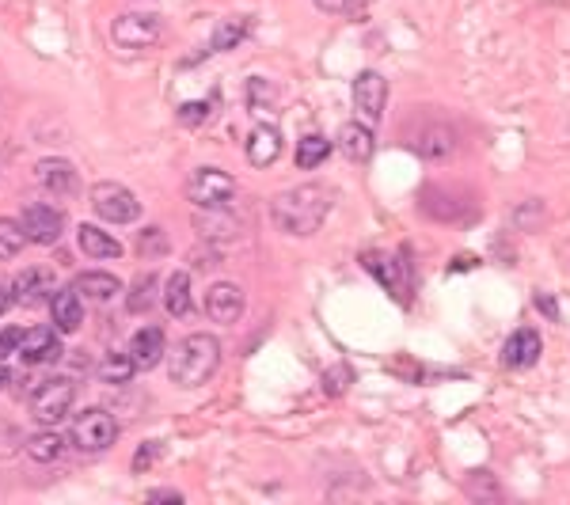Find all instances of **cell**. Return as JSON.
<instances>
[{"label": "cell", "instance_id": "1", "mask_svg": "<svg viewBox=\"0 0 570 505\" xmlns=\"http://www.w3.org/2000/svg\"><path fill=\"white\" fill-rule=\"evenodd\" d=\"M331 206H335V190L323 183H304V187L282 190L270 202V221L282 228L285 236H312L327 221Z\"/></svg>", "mask_w": 570, "mask_h": 505}, {"label": "cell", "instance_id": "2", "mask_svg": "<svg viewBox=\"0 0 570 505\" xmlns=\"http://www.w3.org/2000/svg\"><path fill=\"white\" fill-rule=\"evenodd\" d=\"M221 365V342L213 335H187L168 357V376L179 388H198Z\"/></svg>", "mask_w": 570, "mask_h": 505}, {"label": "cell", "instance_id": "3", "mask_svg": "<svg viewBox=\"0 0 570 505\" xmlns=\"http://www.w3.org/2000/svg\"><path fill=\"white\" fill-rule=\"evenodd\" d=\"M187 198L194 202L198 209H228L232 206V198H236V179L221 168H198L190 171L187 179Z\"/></svg>", "mask_w": 570, "mask_h": 505}, {"label": "cell", "instance_id": "4", "mask_svg": "<svg viewBox=\"0 0 570 505\" xmlns=\"http://www.w3.org/2000/svg\"><path fill=\"white\" fill-rule=\"evenodd\" d=\"M73 380H65V376H54V380H42L31 395V414H35L42 426H57L69 407H73Z\"/></svg>", "mask_w": 570, "mask_h": 505}, {"label": "cell", "instance_id": "5", "mask_svg": "<svg viewBox=\"0 0 570 505\" xmlns=\"http://www.w3.org/2000/svg\"><path fill=\"white\" fill-rule=\"evenodd\" d=\"M92 209L107 225H130V221L141 217V202H137L122 183H95Z\"/></svg>", "mask_w": 570, "mask_h": 505}, {"label": "cell", "instance_id": "6", "mask_svg": "<svg viewBox=\"0 0 570 505\" xmlns=\"http://www.w3.org/2000/svg\"><path fill=\"white\" fill-rule=\"evenodd\" d=\"M114 437H118V422H114L107 411H84L76 418L73 426V445L80 452H103L114 445Z\"/></svg>", "mask_w": 570, "mask_h": 505}, {"label": "cell", "instance_id": "7", "mask_svg": "<svg viewBox=\"0 0 570 505\" xmlns=\"http://www.w3.org/2000/svg\"><path fill=\"white\" fill-rule=\"evenodd\" d=\"M23 232H27V244H38V247H50L61 240V228H65V213L54 206H46V202H31V206L23 209Z\"/></svg>", "mask_w": 570, "mask_h": 505}, {"label": "cell", "instance_id": "8", "mask_svg": "<svg viewBox=\"0 0 570 505\" xmlns=\"http://www.w3.org/2000/svg\"><path fill=\"white\" fill-rule=\"evenodd\" d=\"M111 38L122 50H149L160 42V16H118L111 27Z\"/></svg>", "mask_w": 570, "mask_h": 505}, {"label": "cell", "instance_id": "9", "mask_svg": "<svg viewBox=\"0 0 570 505\" xmlns=\"http://www.w3.org/2000/svg\"><path fill=\"white\" fill-rule=\"evenodd\" d=\"M384 103H388V80L377 69L358 73V80H354V107H358L361 122L377 126L380 114H384Z\"/></svg>", "mask_w": 570, "mask_h": 505}, {"label": "cell", "instance_id": "10", "mask_svg": "<svg viewBox=\"0 0 570 505\" xmlns=\"http://www.w3.org/2000/svg\"><path fill=\"white\" fill-rule=\"evenodd\" d=\"M361 262H365V270H369L399 304H407V289H411V285H407V262H396L392 255H380V251H365Z\"/></svg>", "mask_w": 570, "mask_h": 505}, {"label": "cell", "instance_id": "11", "mask_svg": "<svg viewBox=\"0 0 570 505\" xmlns=\"http://www.w3.org/2000/svg\"><path fill=\"white\" fill-rule=\"evenodd\" d=\"M65 354L61 350V342H57V331L54 327H31L27 335H23V342H19V361L23 365H50V361H57V357Z\"/></svg>", "mask_w": 570, "mask_h": 505}, {"label": "cell", "instance_id": "12", "mask_svg": "<svg viewBox=\"0 0 570 505\" xmlns=\"http://www.w3.org/2000/svg\"><path fill=\"white\" fill-rule=\"evenodd\" d=\"M206 316L213 323H236L244 316V289L232 281H217L206 293Z\"/></svg>", "mask_w": 570, "mask_h": 505}, {"label": "cell", "instance_id": "13", "mask_svg": "<svg viewBox=\"0 0 570 505\" xmlns=\"http://www.w3.org/2000/svg\"><path fill=\"white\" fill-rule=\"evenodd\" d=\"M540 350H544L540 331L521 327V331H513L510 342L502 346V365H506V369H529V365H536V361H540Z\"/></svg>", "mask_w": 570, "mask_h": 505}, {"label": "cell", "instance_id": "14", "mask_svg": "<svg viewBox=\"0 0 570 505\" xmlns=\"http://www.w3.org/2000/svg\"><path fill=\"white\" fill-rule=\"evenodd\" d=\"M12 289H16L19 304L35 308L42 300H54V274H50L46 266H31V270H23V274L12 281Z\"/></svg>", "mask_w": 570, "mask_h": 505}, {"label": "cell", "instance_id": "15", "mask_svg": "<svg viewBox=\"0 0 570 505\" xmlns=\"http://www.w3.org/2000/svg\"><path fill=\"white\" fill-rule=\"evenodd\" d=\"M247 160H251V168H270L278 156H282V133L274 130V126H255V130L247 133Z\"/></svg>", "mask_w": 570, "mask_h": 505}, {"label": "cell", "instance_id": "16", "mask_svg": "<svg viewBox=\"0 0 570 505\" xmlns=\"http://www.w3.org/2000/svg\"><path fill=\"white\" fill-rule=\"evenodd\" d=\"M339 149L346 152V160H354V164H365L369 156H373V126L369 122H346L339 130Z\"/></svg>", "mask_w": 570, "mask_h": 505}, {"label": "cell", "instance_id": "17", "mask_svg": "<svg viewBox=\"0 0 570 505\" xmlns=\"http://www.w3.org/2000/svg\"><path fill=\"white\" fill-rule=\"evenodd\" d=\"M35 179L42 190H50V194H69L76 190V171L69 160H42L35 168Z\"/></svg>", "mask_w": 570, "mask_h": 505}, {"label": "cell", "instance_id": "18", "mask_svg": "<svg viewBox=\"0 0 570 505\" xmlns=\"http://www.w3.org/2000/svg\"><path fill=\"white\" fill-rule=\"evenodd\" d=\"M76 293H84V300H95V304H107L122 293V281L114 278V274H103V270H88V274H80L73 281Z\"/></svg>", "mask_w": 570, "mask_h": 505}, {"label": "cell", "instance_id": "19", "mask_svg": "<svg viewBox=\"0 0 570 505\" xmlns=\"http://www.w3.org/2000/svg\"><path fill=\"white\" fill-rule=\"evenodd\" d=\"M76 244H80L84 255H92V259H118V255H122V244L114 240L111 232H103V228H95V225L76 228Z\"/></svg>", "mask_w": 570, "mask_h": 505}, {"label": "cell", "instance_id": "20", "mask_svg": "<svg viewBox=\"0 0 570 505\" xmlns=\"http://www.w3.org/2000/svg\"><path fill=\"white\" fill-rule=\"evenodd\" d=\"M130 357L137 361V369H152L164 357V331L160 327H141L130 342Z\"/></svg>", "mask_w": 570, "mask_h": 505}, {"label": "cell", "instance_id": "21", "mask_svg": "<svg viewBox=\"0 0 570 505\" xmlns=\"http://www.w3.org/2000/svg\"><path fill=\"white\" fill-rule=\"evenodd\" d=\"M50 308H54V327L61 335H73L76 327L84 323V304H80V293H76V289L57 293V297L50 300Z\"/></svg>", "mask_w": 570, "mask_h": 505}, {"label": "cell", "instance_id": "22", "mask_svg": "<svg viewBox=\"0 0 570 505\" xmlns=\"http://www.w3.org/2000/svg\"><path fill=\"white\" fill-rule=\"evenodd\" d=\"M247 35H251V16H228V19L217 23V31H213V38H209V50H213V54L236 50Z\"/></svg>", "mask_w": 570, "mask_h": 505}, {"label": "cell", "instance_id": "23", "mask_svg": "<svg viewBox=\"0 0 570 505\" xmlns=\"http://www.w3.org/2000/svg\"><path fill=\"white\" fill-rule=\"evenodd\" d=\"M411 145H415V152L426 156V160H445V156L453 152V130H449V126H430V130L418 133Z\"/></svg>", "mask_w": 570, "mask_h": 505}, {"label": "cell", "instance_id": "24", "mask_svg": "<svg viewBox=\"0 0 570 505\" xmlns=\"http://www.w3.org/2000/svg\"><path fill=\"white\" fill-rule=\"evenodd\" d=\"M164 308L171 316H187L190 312V274L187 270H175L164 285Z\"/></svg>", "mask_w": 570, "mask_h": 505}, {"label": "cell", "instance_id": "25", "mask_svg": "<svg viewBox=\"0 0 570 505\" xmlns=\"http://www.w3.org/2000/svg\"><path fill=\"white\" fill-rule=\"evenodd\" d=\"M327 156H331V141H327V137H320V133H308V137H301V141H297V168H301V171L320 168Z\"/></svg>", "mask_w": 570, "mask_h": 505}, {"label": "cell", "instance_id": "26", "mask_svg": "<svg viewBox=\"0 0 570 505\" xmlns=\"http://www.w3.org/2000/svg\"><path fill=\"white\" fill-rule=\"evenodd\" d=\"M61 452H65V441L54 430H42L35 437H27V456L38 460V464H54V460H61Z\"/></svg>", "mask_w": 570, "mask_h": 505}, {"label": "cell", "instance_id": "27", "mask_svg": "<svg viewBox=\"0 0 570 505\" xmlns=\"http://www.w3.org/2000/svg\"><path fill=\"white\" fill-rule=\"evenodd\" d=\"M137 373V361L130 354H107L99 365V380L103 384H130V376Z\"/></svg>", "mask_w": 570, "mask_h": 505}, {"label": "cell", "instance_id": "28", "mask_svg": "<svg viewBox=\"0 0 570 505\" xmlns=\"http://www.w3.org/2000/svg\"><path fill=\"white\" fill-rule=\"evenodd\" d=\"M152 304H156V274H141V278L130 285L126 308H130L133 316H141V312H149Z\"/></svg>", "mask_w": 570, "mask_h": 505}, {"label": "cell", "instance_id": "29", "mask_svg": "<svg viewBox=\"0 0 570 505\" xmlns=\"http://www.w3.org/2000/svg\"><path fill=\"white\" fill-rule=\"evenodd\" d=\"M274 99H278V92H274V84H266L263 76L247 80V107H251V114H266L274 107Z\"/></svg>", "mask_w": 570, "mask_h": 505}, {"label": "cell", "instance_id": "30", "mask_svg": "<svg viewBox=\"0 0 570 505\" xmlns=\"http://www.w3.org/2000/svg\"><path fill=\"white\" fill-rule=\"evenodd\" d=\"M27 244V232L19 221H8V217H0V259H16L19 251Z\"/></svg>", "mask_w": 570, "mask_h": 505}, {"label": "cell", "instance_id": "31", "mask_svg": "<svg viewBox=\"0 0 570 505\" xmlns=\"http://www.w3.org/2000/svg\"><path fill=\"white\" fill-rule=\"evenodd\" d=\"M213 107H217V99H194V103H183L179 107V122L183 126H202L213 118Z\"/></svg>", "mask_w": 570, "mask_h": 505}, {"label": "cell", "instance_id": "32", "mask_svg": "<svg viewBox=\"0 0 570 505\" xmlns=\"http://www.w3.org/2000/svg\"><path fill=\"white\" fill-rule=\"evenodd\" d=\"M19 342H23V331H19V327H4V331H0V361L8 354H16Z\"/></svg>", "mask_w": 570, "mask_h": 505}, {"label": "cell", "instance_id": "33", "mask_svg": "<svg viewBox=\"0 0 570 505\" xmlns=\"http://www.w3.org/2000/svg\"><path fill=\"white\" fill-rule=\"evenodd\" d=\"M346 376H350V369H346V365H342V369H335V373H323V392H327V388H331V392H342V388H346V384H342Z\"/></svg>", "mask_w": 570, "mask_h": 505}, {"label": "cell", "instance_id": "34", "mask_svg": "<svg viewBox=\"0 0 570 505\" xmlns=\"http://www.w3.org/2000/svg\"><path fill=\"white\" fill-rule=\"evenodd\" d=\"M156 452H160V445H156V441H149L145 449H141V452H137V456H133V468H137V471L149 468L152 460H156Z\"/></svg>", "mask_w": 570, "mask_h": 505}, {"label": "cell", "instance_id": "35", "mask_svg": "<svg viewBox=\"0 0 570 505\" xmlns=\"http://www.w3.org/2000/svg\"><path fill=\"white\" fill-rule=\"evenodd\" d=\"M141 255H145V251H160V247H164V236H160V228H149V232H145V236H141Z\"/></svg>", "mask_w": 570, "mask_h": 505}, {"label": "cell", "instance_id": "36", "mask_svg": "<svg viewBox=\"0 0 570 505\" xmlns=\"http://www.w3.org/2000/svg\"><path fill=\"white\" fill-rule=\"evenodd\" d=\"M320 12H331V16H339V12H346L350 8V0H312Z\"/></svg>", "mask_w": 570, "mask_h": 505}, {"label": "cell", "instance_id": "37", "mask_svg": "<svg viewBox=\"0 0 570 505\" xmlns=\"http://www.w3.org/2000/svg\"><path fill=\"white\" fill-rule=\"evenodd\" d=\"M536 308H540L548 319H559V308H555V300H551L548 293H536Z\"/></svg>", "mask_w": 570, "mask_h": 505}, {"label": "cell", "instance_id": "38", "mask_svg": "<svg viewBox=\"0 0 570 505\" xmlns=\"http://www.w3.org/2000/svg\"><path fill=\"white\" fill-rule=\"evenodd\" d=\"M12 300H16V289H8V285H0V316L12 308Z\"/></svg>", "mask_w": 570, "mask_h": 505}, {"label": "cell", "instance_id": "39", "mask_svg": "<svg viewBox=\"0 0 570 505\" xmlns=\"http://www.w3.org/2000/svg\"><path fill=\"white\" fill-rule=\"evenodd\" d=\"M149 498H152V502H183V498H179L175 490H152Z\"/></svg>", "mask_w": 570, "mask_h": 505}, {"label": "cell", "instance_id": "40", "mask_svg": "<svg viewBox=\"0 0 570 505\" xmlns=\"http://www.w3.org/2000/svg\"><path fill=\"white\" fill-rule=\"evenodd\" d=\"M8 380H12V373H8V369H4V365H0V388H4V384H8Z\"/></svg>", "mask_w": 570, "mask_h": 505}]
</instances>
